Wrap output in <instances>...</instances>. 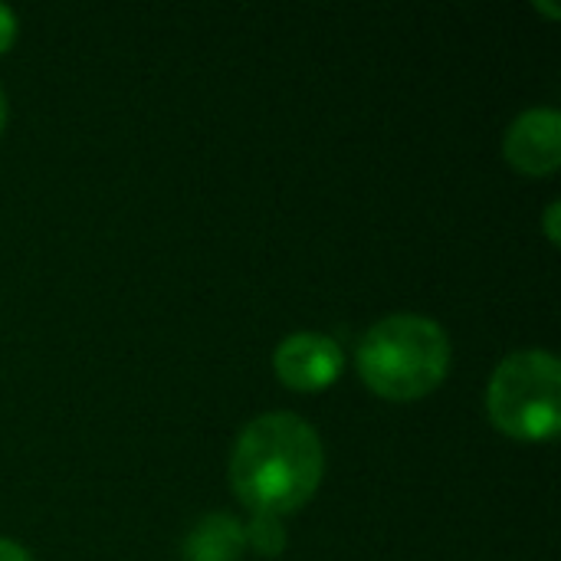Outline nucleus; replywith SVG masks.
<instances>
[{
  "label": "nucleus",
  "instance_id": "6",
  "mask_svg": "<svg viewBox=\"0 0 561 561\" xmlns=\"http://www.w3.org/2000/svg\"><path fill=\"white\" fill-rule=\"evenodd\" d=\"M247 549L243 523L227 513L204 516L184 539V559L187 561H237Z\"/></svg>",
  "mask_w": 561,
  "mask_h": 561
},
{
  "label": "nucleus",
  "instance_id": "11",
  "mask_svg": "<svg viewBox=\"0 0 561 561\" xmlns=\"http://www.w3.org/2000/svg\"><path fill=\"white\" fill-rule=\"evenodd\" d=\"M3 125H7V92L0 85V131H3Z\"/></svg>",
  "mask_w": 561,
  "mask_h": 561
},
{
  "label": "nucleus",
  "instance_id": "3",
  "mask_svg": "<svg viewBox=\"0 0 561 561\" xmlns=\"http://www.w3.org/2000/svg\"><path fill=\"white\" fill-rule=\"evenodd\" d=\"M486 411L490 421L513 440H552L561 427L559 358L542 348L506 355L490 378Z\"/></svg>",
  "mask_w": 561,
  "mask_h": 561
},
{
  "label": "nucleus",
  "instance_id": "4",
  "mask_svg": "<svg viewBox=\"0 0 561 561\" xmlns=\"http://www.w3.org/2000/svg\"><path fill=\"white\" fill-rule=\"evenodd\" d=\"M276 378L302 394L325 391L339 381L345 368V352L335 339L322 332H296L286 335L273 352Z\"/></svg>",
  "mask_w": 561,
  "mask_h": 561
},
{
  "label": "nucleus",
  "instance_id": "2",
  "mask_svg": "<svg viewBox=\"0 0 561 561\" xmlns=\"http://www.w3.org/2000/svg\"><path fill=\"white\" fill-rule=\"evenodd\" d=\"M355 365L378 398L421 401L437 391L450 371V339L434 319L398 312L362 335Z\"/></svg>",
  "mask_w": 561,
  "mask_h": 561
},
{
  "label": "nucleus",
  "instance_id": "8",
  "mask_svg": "<svg viewBox=\"0 0 561 561\" xmlns=\"http://www.w3.org/2000/svg\"><path fill=\"white\" fill-rule=\"evenodd\" d=\"M13 39H16V13L7 3H0V56L13 46Z\"/></svg>",
  "mask_w": 561,
  "mask_h": 561
},
{
  "label": "nucleus",
  "instance_id": "1",
  "mask_svg": "<svg viewBox=\"0 0 561 561\" xmlns=\"http://www.w3.org/2000/svg\"><path fill=\"white\" fill-rule=\"evenodd\" d=\"M325 473V450L312 424L299 414L273 411L250 421L230 457V486L256 516H286L302 510Z\"/></svg>",
  "mask_w": 561,
  "mask_h": 561
},
{
  "label": "nucleus",
  "instance_id": "9",
  "mask_svg": "<svg viewBox=\"0 0 561 561\" xmlns=\"http://www.w3.org/2000/svg\"><path fill=\"white\" fill-rule=\"evenodd\" d=\"M559 214H561V204L559 201H552L549 207H546V237L559 247L561 240V230H559Z\"/></svg>",
  "mask_w": 561,
  "mask_h": 561
},
{
  "label": "nucleus",
  "instance_id": "5",
  "mask_svg": "<svg viewBox=\"0 0 561 561\" xmlns=\"http://www.w3.org/2000/svg\"><path fill=\"white\" fill-rule=\"evenodd\" d=\"M506 161L533 178L556 174L561 164V115L556 108H529L523 112L506 138H503Z\"/></svg>",
  "mask_w": 561,
  "mask_h": 561
},
{
  "label": "nucleus",
  "instance_id": "7",
  "mask_svg": "<svg viewBox=\"0 0 561 561\" xmlns=\"http://www.w3.org/2000/svg\"><path fill=\"white\" fill-rule=\"evenodd\" d=\"M243 539L263 559H276V556L286 552V529H283V523L276 516H260L256 513L250 519V526L243 529Z\"/></svg>",
  "mask_w": 561,
  "mask_h": 561
},
{
  "label": "nucleus",
  "instance_id": "10",
  "mask_svg": "<svg viewBox=\"0 0 561 561\" xmlns=\"http://www.w3.org/2000/svg\"><path fill=\"white\" fill-rule=\"evenodd\" d=\"M0 561H33V559H30V552H26L23 546H16V542H10V539H0Z\"/></svg>",
  "mask_w": 561,
  "mask_h": 561
}]
</instances>
